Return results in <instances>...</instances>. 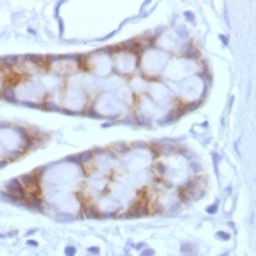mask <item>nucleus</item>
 Returning a JSON list of instances; mask_svg holds the SVG:
<instances>
[{"label": "nucleus", "mask_w": 256, "mask_h": 256, "mask_svg": "<svg viewBox=\"0 0 256 256\" xmlns=\"http://www.w3.org/2000/svg\"><path fill=\"white\" fill-rule=\"evenodd\" d=\"M203 90V81L201 76H192L189 79H184L180 85L179 97L186 104H192L199 98Z\"/></svg>", "instance_id": "obj_9"}, {"label": "nucleus", "mask_w": 256, "mask_h": 256, "mask_svg": "<svg viewBox=\"0 0 256 256\" xmlns=\"http://www.w3.org/2000/svg\"><path fill=\"white\" fill-rule=\"evenodd\" d=\"M154 255H155V252H154V249H151V247L145 249V250L141 253V256H154Z\"/></svg>", "instance_id": "obj_18"}, {"label": "nucleus", "mask_w": 256, "mask_h": 256, "mask_svg": "<svg viewBox=\"0 0 256 256\" xmlns=\"http://www.w3.org/2000/svg\"><path fill=\"white\" fill-rule=\"evenodd\" d=\"M113 56V69L120 76L133 75L135 70L139 68V53L125 45L116 47L111 50Z\"/></svg>", "instance_id": "obj_4"}, {"label": "nucleus", "mask_w": 256, "mask_h": 256, "mask_svg": "<svg viewBox=\"0 0 256 256\" xmlns=\"http://www.w3.org/2000/svg\"><path fill=\"white\" fill-rule=\"evenodd\" d=\"M64 255L66 256H75L76 255V247L75 246H66V249H64Z\"/></svg>", "instance_id": "obj_17"}, {"label": "nucleus", "mask_w": 256, "mask_h": 256, "mask_svg": "<svg viewBox=\"0 0 256 256\" xmlns=\"http://www.w3.org/2000/svg\"><path fill=\"white\" fill-rule=\"evenodd\" d=\"M6 192L12 198L13 202H21V201H27V192L22 187V184L19 183L18 179H12L6 183Z\"/></svg>", "instance_id": "obj_12"}, {"label": "nucleus", "mask_w": 256, "mask_h": 256, "mask_svg": "<svg viewBox=\"0 0 256 256\" xmlns=\"http://www.w3.org/2000/svg\"><path fill=\"white\" fill-rule=\"evenodd\" d=\"M56 221H59V223H72L73 221V215H70V214H64V212H59V214H56Z\"/></svg>", "instance_id": "obj_16"}, {"label": "nucleus", "mask_w": 256, "mask_h": 256, "mask_svg": "<svg viewBox=\"0 0 256 256\" xmlns=\"http://www.w3.org/2000/svg\"><path fill=\"white\" fill-rule=\"evenodd\" d=\"M85 62L86 70H90L92 75L98 78H105L110 76L113 69V56L111 50L104 49V50H97L94 53H91L88 57L84 59Z\"/></svg>", "instance_id": "obj_5"}, {"label": "nucleus", "mask_w": 256, "mask_h": 256, "mask_svg": "<svg viewBox=\"0 0 256 256\" xmlns=\"http://www.w3.org/2000/svg\"><path fill=\"white\" fill-rule=\"evenodd\" d=\"M193 73H196V62L193 57H176L168 62L162 76L167 81L182 82L184 78H192Z\"/></svg>", "instance_id": "obj_6"}, {"label": "nucleus", "mask_w": 256, "mask_h": 256, "mask_svg": "<svg viewBox=\"0 0 256 256\" xmlns=\"http://www.w3.org/2000/svg\"><path fill=\"white\" fill-rule=\"evenodd\" d=\"M125 208V205L114 196V195H104L100 196L95 202V207L92 208L97 214V217H114L117 212H120Z\"/></svg>", "instance_id": "obj_10"}, {"label": "nucleus", "mask_w": 256, "mask_h": 256, "mask_svg": "<svg viewBox=\"0 0 256 256\" xmlns=\"http://www.w3.org/2000/svg\"><path fill=\"white\" fill-rule=\"evenodd\" d=\"M170 59V53L157 49L155 45H148L146 49H144L139 54V69L144 78H155L162 75Z\"/></svg>", "instance_id": "obj_1"}, {"label": "nucleus", "mask_w": 256, "mask_h": 256, "mask_svg": "<svg viewBox=\"0 0 256 256\" xmlns=\"http://www.w3.org/2000/svg\"><path fill=\"white\" fill-rule=\"evenodd\" d=\"M126 180L133 186V187H146V186H152L157 182V176L154 174L152 170H139L133 171V173H127Z\"/></svg>", "instance_id": "obj_11"}, {"label": "nucleus", "mask_w": 256, "mask_h": 256, "mask_svg": "<svg viewBox=\"0 0 256 256\" xmlns=\"http://www.w3.org/2000/svg\"><path fill=\"white\" fill-rule=\"evenodd\" d=\"M148 79L144 76H133L129 81V88L135 95H144L146 94V88H148Z\"/></svg>", "instance_id": "obj_13"}, {"label": "nucleus", "mask_w": 256, "mask_h": 256, "mask_svg": "<svg viewBox=\"0 0 256 256\" xmlns=\"http://www.w3.org/2000/svg\"><path fill=\"white\" fill-rule=\"evenodd\" d=\"M90 256H91V255H90Z\"/></svg>", "instance_id": "obj_22"}, {"label": "nucleus", "mask_w": 256, "mask_h": 256, "mask_svg": "<svg viewBox=\"0 0 256 256\" xmlns=\"http://www.w3.org/2000/svg\"><path fill=\"white\" fill-rule=\"evenodd\" d=\"M157 152L148 148L144 149H127L120 158H119V167L123 168L127 173H133V171H139V170H146L152 166V161L155 158Z\"/></svg>", "instance_id": "obj_3"}, {"label": "nucleus", "mask_w": 256, "mask_h": 256, "mask_svg": "<svg viewBox=\"0 0 256 256\" xmlns=\"http://www.w3.org/2000/svg\"><path fill=\"white\" fill-rule=\"evenodd\" d=\"M78 162L81 164V166H85V164H88V162L92 161V152L91 151H85L84 154H79L76 157Z\"/></svg>", "instance_id": "obj_15"}, {"label": "nucleus", "mask_w": 256, "mask_h": 256, "mask_svg": "<svg viewBox=\"0 0 256 256\" xmlns=\"http://www.w3.org/2000/svg\"><path fill=\"white\" fill-rule=\"evenodd\" d=\"M88 252H90V253H94V255H98L100 249H98V247H90V249H88Z\"/></svg>", "instance_id": "obj_19"}, {"label": "nucleus", "mask_w": 256, "mask_h": 256, "mask_svg": "<svg viewBox=\"0 0 256 256\" xmlns=\"http://www.w3.org/2000/svg\"><path fill=\"white\" fill-rule=\"evenodd\" d=\"M126 105L116 94L104 91L95 98L90 111L98 117H120L126 114Z\"/></svg>", "instance_id": "obj_2"}, {"label": "nucleus", "mask_w": 256, "mask_h": 256, "mask_svg": "<svg viewBox=\"0 0 256 256\" xmlns=\"http://www.w3.org/2000/svg\"><path fill=\"white\" fill-rule=\"evenodd\" d=\"M123 85H126V79L120 75H114V76H110L108 79L104 81V88L105 90H111L113 92H116L119 88H121Z\"/></svg>", "instance_id": "obj_14"}, {"label": "nucleus", "mask_w": 256, "mask_h": 256, "mask_svg": "<svg viewBox=\"0 0 256 256\" xmlns=\"http://www.w3.org/2000/svg\"><path fill=\"white\" fill-rule=\"evenodd\" d=\"M64 108L72 113H81L84 111L88 104H90V94L85 92L82 88L78 86H69L66 94H64Z\"/></svg>", "instance_id": "obj_8"}, {"label": "nucleus", "mask_w": 256, "mask_h": 256, "mask_svg": "<svg viewBox=\"0 0 256 256\" xmlns=\"http://www.w3.org/2000/svg\"><path fill=\"white\" fill-rule=\"evenodd\" d=\"M27 244H28V246H31V247H37V246H38V243H37L35 240H28Z\"/></svg>", "instance_id": "obj_20"}, {"label": "nucleus", "mask_w": 256, "mask_h": 256, "mask_svg": "<svg viewBox=\"0 0 256 256\" xmlns=\"http://www.w3.org/2000/svg\"><path fill=\"white\" fill-rule=\"evenodd\" d=\"M145 247V243H139V244H136L135 249H144Z\"/></svg>", "instance_id": "obj_21"}, {"label": "nucleus", "mask_w": 256, "mask_h": 256, "mask_svg": "<svg viewBox=\"0 0 256 256\" xmlns=\"http://www.w3.org/2000/svg\"><path fill=\"white\" fill-rule=\"evenodd\" d=\"M146 95L152 100L155 104H158L160 107H170L173 100H174V95H173V91L168 88L166 82L162 81H157V79H151L148 82V88H146Z\"/></svg>", "instance_id": "obj_7"}]
</instances>
